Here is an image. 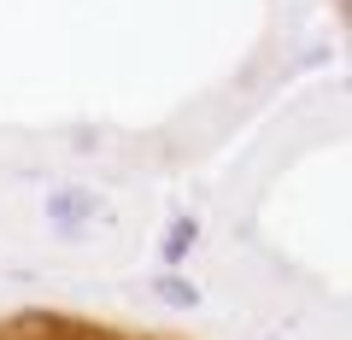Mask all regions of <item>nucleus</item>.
Segmentation results:
<instances>
[{
  "label": "nucleus",
  "mask_w": 352,
  "mask_h": 340,
  "mask_svg": "<svg viewBox=\"0 0 352 340\" xmlns=\"http://www.w3.org/2000/svg\"><path fill=\"white\" fill-rule=\"evenodd\" d=\"M47 217H53V229L88 223V217H94V194H88V188H53L47 194Z\"/></svg>",
  "instance_id": "f257e3e1"
},
{
  "label": "nucleus",
  "mask_w": 352,
  "mask_h": 340,
  "mask_svg": "<svg viewBox=\"0 0 352 340\" xmlns=\"http://www.w3.org/2000/svg\"><path fill=\"white\" fill-rule=\"evenodd\" d=\"M153 293H159L164 305H176V311H194V305H200V288H194L188 276H159V282H153Z\"/></svg>",
  "instance_id": "f03ea898"
},
{
  "label": "nucleus",
  "mask_w": 352,
  "mask_h": 340,
  "mask_svg": "<svg viewBox=\"0 0 352 340\" xmlns=\"http://www.w3.org/2000/svg\"><path fill=\"white\" fill-rule=\"evenodd\" d=\"M194 235H200V229H194V217H176L170 235H164V264H182V258H188V247H194Z\"/></svg>",
  "instance_id": "7ed1b4c3"
}]
</instances>
